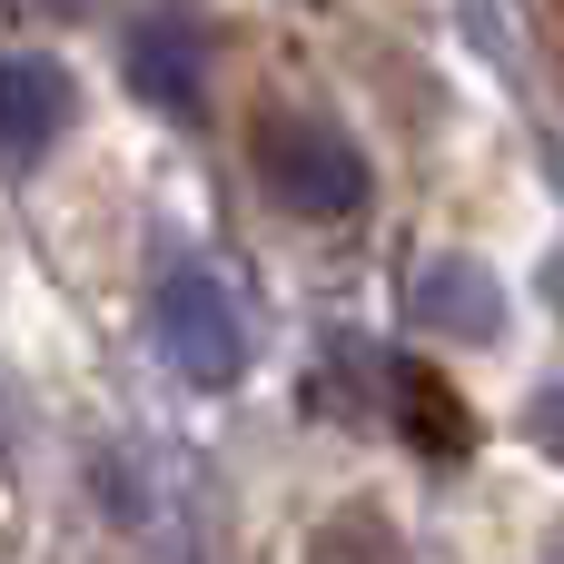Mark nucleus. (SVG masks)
<instances>
[{"mask_svg":"<svg viewBox=\"0 0 564 564\" xmlns=\"http://www.w3.org/2000/svg\"><path fill=\"white\" fill-rule=\"evenodd\" d=\"M258 178H268V198L297 208V218H357V208H367V159H357V139H347L337 119H317V109H268V119H258Z\"/></svg>","mask_w":564,"mask_h":564,"instance_id":"obj_2","label":"nucleus"},{"mask_svg":"<svg viewBox=\"0 0 564 564\" xmlns=\"http://www.w3.org/2000/svg\"><path fill=\"white\" fill-rule=\"evenodd\" d=\"M0 466H10V387H0Z\"/></svg>","mask_w":564,"mask_h":564,"instance_id":"obj_8","label":"nucleus"},{"mask_svg":"<svg viewBox=\"0 0 564 564\" xmlns=\"http://www.w3.org/2000/svg\"><path fill=\"white\" fill-rule=\"evenodd\" d=\"M535 436H545V446L564 456V397H545V416H535Z\"/></svg>","mask_w":564,"mask_h":564,"instance_id":"obj_7","label":"nucleus"},{"mask_svg":"<svg viewBox=\"0 0 564 564\" xmlns=\"http://www.w3.org/2000/svg\"><path fill=\"white\" fill-rule=\"evenodd\" d=\"M149 337H159V357H169L188 387H238V377H248V307H238L228 268L198 258V248L159 268V288H149Z\"/></svg>","mask_w":564,"mask_h":564,"instance_id":"obj_1","label":"nucleus"},{"mask_svg":"<svg viewBox=\"0 0 564 564\" xmlns=\"http://www.w3.org/2000/svg\"><path fill=\"white\" fill-rule=\"evenodd\" d=\"M397 397H406V436H416V446H436V456H466L456 397H446L436 377H416V367H406V377H397Z\"/></svg>","mask_w":564,"mask_h":564,"instance_id":"obj_6","label":"nucleus"},{"mask_svg":"<svg viewBox=\"0 0 564 564\" xmlns=\"http://www.w3.org/2000/svg\"><path fill=\"white\" fill-rule=\"evenodd\" d=\"M416 327L426 337H496L506 327V288L476 258H426L416 268Z\"/></svg>","mask_w":564,"mask_h":564,"instance_id":"obj_5","label":"nucleus"},{"mask_svg":"<svg viewBox=\"0 0 564 564\" xmlns=\"http://www.w3.org/2000/svg\"><path fill=\"white\" fill-rule=\"evenodd\" d=\"M40 10H59V20H69V10H89V0H40Z\"/></svg>","mask_w":564,"mask_h":564,"instance_id":"obj_9","label":"nucleus"},{"mask_svg":"<svg viewBox=\"0 0 564 564\" xmlns=\"http://www.w3.org/2000/svg\"><path fill=\"white\" fill-rule=\"evenodd\" d=\"M69 69L59 59H30V50H0V169H40L59 139H69Z\"/></svg>","mask_w":564,"mask_h":564,"instance_id":"obj_4","label":"nucleus"},{"mask_svg":"<svg viewBox=\"0 0 564 564\" xmlns=\"http://www.w3.org/2000/svg\"><path fill=\"white\" fill-rule=\"evenodd\" d=\"M119 59H129V89H139L149 109H169V119H198V109H208V40H198L188 10H149V20L119 40Z\"/></svg>","mask_w":564,"mask_h":564,"instance_id":"obj_3","label":"nucleus"}]
</instances>
